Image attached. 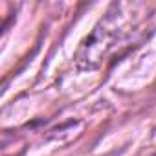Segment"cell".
<instances>
[{
    "instance_id": "1",
    "label": "cell",
    "mask_w": 156,
    "mask_h": 156,
    "mask_svg": "<svg viewBox=\"0 0 156 156\" xmlns=\"http://www.w3.org/2000/svg\"><path fill=\"white\" fill-rule=\"evenodd\" d=\"M156 4L116 2L99 19L75 51V66L87 72L119 59L154 31Z\"/></svg>"
}]
</instances>
